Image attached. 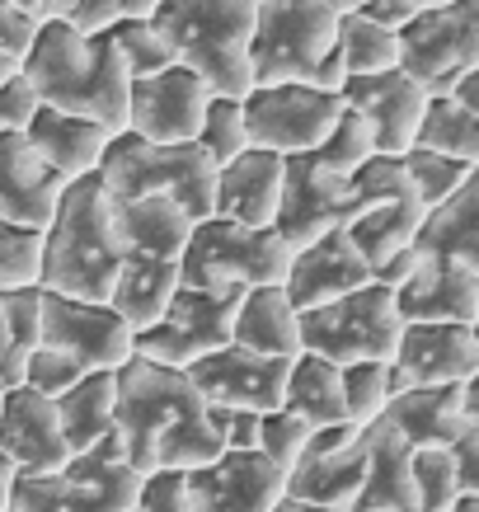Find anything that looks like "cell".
Masks as SVG:
<instances>
[{
  "label": "cell",
  "instance_id": "cell-1",
  "mask_svg": "<svg viewBox=\"0 0 479 512\" xmlns=\"http://www.w3.org/2000/svg\"><path fill=\"white\" fill-rule=\"evenodd\" d=\"M113 437L137 475L193 470L221 456L217 428L188 376L137 353L113 372Z\"/></svg>",
  "mask_w": 479,
  "mask_h": 512
},
{
  "label": "cell",
  "instance_id": "cell-2",
  "mask_svg": "<svg viewBox=\"0 0 479 512\" xmlns=\"http://www.w3.org/2000/svg\"><path fill=\"white\" fill-rule=\"evenodd\" d=\"M19 76L38 104L62 113H80L90 123L123 132L127 127V76L123 57L113 52L104 29L80 33L66 19H38L29 52L19 57Z\"/></svg>",
  "mask_w": 479,
  "mask_h": 512
},
{
  "label": "cell",
  "instance_id": "cell-3",
  "mask_svg": "<svg viewBox=\"0 0 479 512\" xmlns=\"http://www.w3.org/2000/svg\"><path fill=\"white\" fill-rule=\"evenodd\" d=\"M123 264V240L113 226V198L99 174L71 179L57 198V212L43 226V292L80 296V301H109V287Z\"/></svg>",
  "mask_w": 479,
  "mask_h": 512
},
{
  "label": "cell",
  "instance_id": "cell-4",
  "mask_svg": "<svg viewBox=\"0 0 479 512\" xmlns=\"http://www.w3.org/2000/svg\"><path fill=\"white\" fill-rule=\"evenodd\" d=\"M151 29L170 47L174 66H184L212 94L245 99L254 85L249 71V33L254 0H155Z\"/></svg>",
  "mask_w": 479,
  "mask_h": 512
},
{
  "label": "cell",
  "instance_id": "cell-5",
  "mask_svg": "<svg viewBox=\"0 0 479 512\" xmlns=\"http://www.w3.org/2000/svg\"><path fill=\"white\" fill-rule=\"evenodd\" d=\"M99 179L113 198H141V193H160V198L179 202L188 217L202 221L212 217V198H217V165L207 160L198 141H141L132 132H113L104 156H99Z\"/></svg>",
  "mask_w": 479,
  "mask_h": 512
},
{
  "label": "cell",
  "instance_id": "cell-6",
  "mask_svg": "<svg viewBox=\"0 0 479 512\" xmlns=\"http://www.w3.org/2000/svg\"><path fill=\"white\" fill-rule=\"evenodd\" d=\"M141 475L127 466L123 442L99 437L47 475H15L10 512H132Z\"/></svg>",
  "mask_w": 479,
  "mask_h": 512
},
{
  "label": "cell",
  "instance_id": "cell-7",
  "mask_svg": "<svg viewBox=\"0 0 479 512\" xmlns=\"http://www.w3.org/2000/svg\"><path fill=\"white\" fill-rule=\"evenodd\" d=\"M292 249L273 226H240L226 217H202L179 254V282L188 287H282Z\"/></svg>",
  "mask_w": 479,
  "mask_h": 512
},
{
  "label": "cell",
  "instance_id": "cell-8",
  "mask_svg": "<svg viewBox=\"0 0 479 512\" xmlns=\"http://www.w3.org/2000/svg\"><path fill=\"white\" fill-rule=\"evenodd\" d=\"M400 311H395V287L371 278L348 296H334L325 306L296 311V334L301 353H315L334 367L353 362H390L395 339H400Z\"/></svg>",
  "mask_w": 479,
  "mask_h": 512
},
{
  "label": "cell",
  "instance_id": "cell-9",
  "mask_svg": "<svg viewBox=\"0 0 479 512\" xmlns=\"http://www.w3.org/2000/svg\"><path fill=\"white\" fill-rule=\"evenodd\" d=\"M240 296H245V287H188V282H179L160 320L132 334V353L184 372L188 362L231 343Z\"/></svg>",
  "mask_w": 479,
  "mask_h": 512
},
{
  "label": "cell",
  "instance_id": "cell-10",
  "mask_svg": "<svg viewBox=\"0 0 479 512\" xmlns=\"http://www.w3.org/2000/svg\"><path fill=\"white\" fill-rule=\"evenodd\" d=\"M334 10L325 0H254L249 71L254 85L310 80L315 62L334 47Z\"/></svg>",
  "mask_w": 479,
  "mask_h": 512
},
{
  "label": "cell",
  "instance_id": "cell-11",
  "mask_svg": "<svg viewBox=\"0 0 479 512\" xmlns=\"http://www.w3.org/2000/svg\"><path fill=\"white\" fill-rule=\"evenodd\" d=\"M395 66L423 94H447L465 71L479 66V0L418 10L395 33Z\"/></svg>",
  "mask_w": 479,
  "mask_h": 512
},
{
  "label": "cell",
  "instance_id": "cell-12",
  "mask_svg": "<svg viewBox=\"0 0 479 512\" xmlns=\"http://www.w3.org/2000/svg\"><path fill=\"white\" fill-rule=\"evenodd\" d=\"M240 109H245L249 146L287 160L310 156L329 137L343 99L334 90H315L306 80H278V85H249Z\"/></svg>",
  "mask_w": 479,
  "mask_h": 512
},
{
  "label": "cell",
  "instance_id": "cell-13",
  "mask_svg": "<svg viewBox=\"0 0 479 512\" xmlns=\"http://www.w3.org/2000/svg\"><path fill=\"white\" fill-rule=\"evenodd\" d=\"M367 202V179L357 174H334L325 170L315 156H287L282 165V202L278 217H273V231L282 235L287 249L310 245L315 235L334 231V226H348V221L362 212Z\"/></svg>",
  "mask_w": 479,
  "mask_h": 512
},
{
  "label": "cell",
  "instance_id": "cell-14",
  "mask_svg": "<svg viewBox=\"0 0 479 512\" xmlns=\"http://www.w3.org/2000/svg\"><path fill=\"white\" fill-rule=\"evenodd\" d=\"M38 343L71 357L80 372H118L132 357V325L109 301H80L38 287Z\"/></svg>",
  "mask_w": 479,
  "mask_h": 512
},
{
  "label": "cell",
  "instance_id": "cell-15",
  "mask_svg": "<svg viewBox=\"0 0 479 512\" xmlns=\"http://www.w3.org/2000/svg\"><path fill=\"white\" fill-rule=\"evenodd\" d=\"M362 179H367V202H362V212L343 231L357 245V254L367 259V268L376 273L390 254L409 249L414 226L423 217V202H418L400 156H371L362 165Z\"/></svg>",
  "mask_w": 479,
  "mask_h": 512
},
{
  "label": "cell",
  "instance_id": "cell-16",
  "mask_svg": "<svg viewBox=\"0 0 479 512\" xmlns=\"http://www.w3.org/2000/svg\"><path fill=\"white\" fill-rule=\"evenodd\" d=\"M367 466V447H362V423H329V428H310L306 447L287 470V494L296 503H315V508H353L357 484Z\"/></svg>",
  "mask_w": 479,
  "mask_h": 512
},
{
  "label": "cell",
  "instance_id": "cell-17",
  "mask_svg": "<svg viewBox=\"0 0 479 512\" xmlns=\"http://www.w3.org/2000/svg\"><path fill=\"white\" fill-rule=\"evenodd\" d=\"M287 367H292L287 357H263L240 348V343H226L217 353L188 362L184 376L207 409H254V414H268V409H282Z\"/></svg>",
  "mask_w": 479,
  "mask_h": 512
},
{
  "label": "cell",
  "instance_id": "cell-18",
  "mask_svg": "<svg viewBox=\"0 0 479 512\" xmlns=\"http://www.w3.org/2000/svg\"><path fill=\"white\" fill-rule=\"evenodd\" d=\"M184 489L193 512H273L287 475L263 451H221L217 461L184 470Z\"/></svg>",
  "mask_w": 479,
  "mask_h": 512
},
{
  "label": "cell",
  "instance_id": "cell-19",
  "mask_svg": "<svg viewBox=\"0 0 479 512\" xmlns=\"http://www.w3.org/2000/svg\"><path fill=\"white\" fill-rule=\"evenodd\" d=\"M390 395L418 386H456L479 372L475 325H400L390 353Z\"/></svg>",
  "mask_w": 479,
  "mask_h": 512
},
{
  "label": "cell",
  "instance_id": "cell-20",
  "mask_svg": "<svg viewBox=\"0 0 479 512\" xmlns=\"http://www.w3.org/2000/svg\"><path fill=\"white\" fill-rule=\"evenodd\" d=\"M212 90L202 85L193 71L184 66H165L155 76H141L127 85V127L132 137L141 141H193L202 123V109H207Z\"/></svg>",
  "mask_w": 479,
  "mask_h": 512
},
{
  "label": "cell",
  "instance_id": "cell-21",
  "mask_svg": "<svg viewBox=\"0 0 479 512\" xmlns=\"http://www.w3.org/2000/svg\"><path fill=\"white\" fill-rule=\"evenodd\" d=\"M339 99L343 109H353L367 123L371 141H376V156H404L414 146L418 113L428 104V94L418 90L400 66L376 71V76H348L339 85Z\"/></svg>",
  "mask_w": 479,
  "mask_h": 512
},
{
  "label": "cell",
  "instance_id": "cell-22",
  "mask_svg": "<svg viewBox=\"0 0 479 512\" xmlns=\"http://www.w3.org/2000/svg\"><path fill=\"white\" fill-rule=\"evenodd\" d=\"M404 325H479V264L465 259H418L395 287Z\"/></svg>",
  "mask_w": 479,
  "mask_h": 512
},
{
  "label": "cell",
  "instance_id": "cell-23",
  "mask_svg": "<svg viewBox=\"0 0 479 512\" xmlns=\"http://www.w3.org/2000/svg\"><path fill=\"white\" fill-rule=\"evenodd\" d=\"M381 419L409 442V447H451L465 428L479 423V372L456 386H418L390 395Z\"/></svg>",
  "mask_w": 479,
  "mask_h": 512
},
{
  "label": "cell",
  "instance_id": "cell-24",
  "mask_svg": "<svg viewBox=\"0 0 479 512\" xmlns=\"http://www.w3.org/2000/svg\"><path fill=\"white\" fill-rule=\"evenodd\" d=\"M367 282H371L367 259L357 254L348 231L334 226V231L315 235L310 245L292 249V264H287V278H282V296L292 301V311H310V306H325V301L357 292Z\"/></svg>",
  "mask_w": 479,
  "mask_h": 512
},
{
  "label": "cell",
  "instance_id": "cell-25",
  "mask_svg": "<svg viewBox=\"0 0 479 512\" xmlns=\"http://www.w3.org/2000/svg\"><path fill=\"white\" fill-rule=\"evenodd\" d=\"M0 456L15 466V475H47L66 461L62 423L47 395L29 386H10L0 400Z\"/></svg>",
  "mask_w": 479,
  "mask_h": 512
},
{
  "label": "cell",
  "instance_id": "cell-26",
  "mask_svg": "<svg viewBox=\"0 0 479 512\" xmlns=\"http://www.w3.org/2000/svg\"><path fill=\"white\" fill-rule=\"evenodd\" d=\"M62 188L66 179L38 160L24 132H0V221L43 231L57 212Z\"/></svg>",
  "mask_w": 479,
  "mask_h": 512
},
{
  "label": "cell",
  "instance_id": "cell-27",
  "mask_svg": "<svg viewBox=\"0 0 479 512\" xmlns=\"http://www.w3.org/2000/svg\"><path fill=\"white\" fill-rule=\"evenodd\" d=\"M362 447H367V466H362V484L348 512H418L414 447L381 414L362 423Z\"/></svg>",
  "mask_w": 479,
  "mask_h": 512
},
{
  "label": "cell",
  "instance_id": "cell-28",
  "mask_svg": "<svg viewBox=\"0 0 479 512\" xmlns=\"http://www.w3.org/2000/svg\"><path fill=\"white\" fill-rule=\"evenodd\" d=\"M282 165L287 160L273 151L249 146L235 160L217 170V198H212V217L240 221V226H273L282 202Z\"/></svg>",
  "mask_w": 479,
  "mask_h": 512
},
{
  "label": "cell",
  "instance_id": "cell-29",
  "mask_svg": "<svg viewBox=\"0 0 479 512\" xmlns=\"http://www.w3.org/2000/svg\"><path fill=\"white\" fill-rule=\"evenodd\" d=\"M109 127L90 123V118H80V113H62V109H38L29 113V123H24V141H29L38 160H43L47 170H57L71 184V179H85V174L99 170V156H104V146H109Z\"/></svg>",
  "mask_w": 479,
  "mask_h": 512
},
{
  "label": "cell",
  "instance_id": "cell-30",
  "mask_svg": "<svg viewBox=\"0 0 479 512\" xmlns=\"http://www.w3.org/2000/svg\"><path fill=\"white\" fill-rule=\"evenodd\" d=\"M414 259H465L479 264V170L451 198L428 207L409 240Z\"/></svg>",
  "mask_w": 479,
  "mask_h": 512
},
{
  "label": "cell",
  "instance_id": "cell-31",
  "mask_svg": "<svg viewBox=\"0 0 479 512\" xmlns=\"http://www.w3.org/2000/svg\"><path fill=\"white\" fill-rule=\"evenodd\" d=\"M113 226L123 240V254L179 259L188 245V231H193V217L160 193H141V198H113Z\"/></svg>",
  "mask_w": 479,
  "mask_h": 512
},
{
  "label": "cell",
  "instance_id": "cell-32",
  "mask_svg": "<svg viewBox=\"0 0 479 512\" xmlns=\"http://www.w3.org/2000/svg\"><path fill=\"white\" fill-rule=\"evenodd\" d=\"M179 287V259H151V254H123L118 278L109 287V306L123 315L132 334L160 320Z\"/></svg>",
  "mask_w": 479,
  "mask_h": 512
},
{
  "label": "cell",
  "instance_id": "cell-33",
  "mask_svg": "<svg viewBox=\"0 0 479 512\" xmlns=\"http://www.w3.org/2000/svg\"><path fill=\"white\" fill-rule=\"evenodd\" d=\"M231 343L263 357H287L301 353V334H296V311L282 296V287H249L240 296V311L231 325Z\"/></svg>",
  "mask_w": 479,
  "mask_h": 512
},
{
  "label": "cell",
  "instance_id": "cell-34",
  "mask_svg": "<svg viewBox=\"0 0 479 512\" xmlns=\"http://www.w3.org/2000/svg\"><path fill=\"white\" fill-rule=\"evenodd\" d=\"M282 409H292L296 419L310 428H329V423H353L343 409V376L334 362L315 353H296L282 381Z\"/></svg>",
  "mask_w": 479,
  "mask_h": 512
},
{
  "label": "cell",
  "instance_id": "cell-35",
  "mask_svg": "<svg viewBox=\"0 0 479 512\" xmlns=\"http://www.w3.org/2000/svg\"><path fill=\"white\" fill-rule=\"evenodd\" d=\"M52 409L62 423L66 456L90 451L99 437L113 433V372H85L76 386L52 400Z\"/></svg>",
  "mask_w": 479,
  "mask_h": 512
},
{
  "label": "cell",
  "instance_id": "cell-36",
  "mask_svg": "<svg viewBox=\"0 0 479 512\" xmlns=\"http://www.w3.org/2000/svg\"><path fill=\"white\" fill-rule=\"evenodd\" d=\"M414 146L465 160V165H479V113L461 109L451 94H428V104H423L414 127Z\"/></svg>",
  "mask_w": 479,
  "mask_h": 512
},
{
  "label": "cell",
  "instance_id": "cell-37",
  "mask_svg": "<svg viewBox=\"0 0 479 512\" xmlns=\"http://www.w3.org/2000/svg\"><path fill=\"white\" fill-rule=\"evenodd\" d=\"M38 348V287L0 292V386L24 381V362Z\"/></svg>",
  "mask_w": 479,
  "mask_h": 512
},
{
  "label": "cell",
  "instance_id": "cell-38",
  "mask_svg": "<svg viewBox=\"0 0 479 512\" xmlns=\"http://www.w3.org/2000/svg\"><path fill=\"white\" fill-rule=\"evenodd\" d=\"M334 47L343 57V71L348 76H376V71H390L395 66V33L371 24L367 15H339L334 19Z\"/></svg>",
  "mask_w": 479,
  "mask_h": 512
},
{
  "label": "cell",
  "instance_id": "cell-39",
  "mask_svg": "<svg viewBox=\"0 0 479 512\" xmlns=\"http://www.w3.org/2000/svg\"><path fill=\"white\" fill-rule=\"evenodd\" d=\"M207 151L212 165H226L235 160L240 151H249V132H245V109L240 99H226V94H212L207 109H202V123H198V137H193Z\"/></svg>",
  "mask_w": 479,
  "mask_h": 512
},
{
  "label": "cell",
  "instance_id": "cell-40",
  "mask_svg": "<svg viewBox=\"0 0 479 512\" xmlns=\"http://www.w3.org/2000/svg\"><path fill=\"white\" fill-rule=\"evenodd\" d=\"M400 165H404V174H409V184H414L418 202H423V212H428V207H437L442 198H451V193H456V188H461L465 179L479 170V165L437 156V151H418V146H409V151H404Z\"/></svg>",
  "mask_w": 479,
  "mask_h": 512
},
{
  "label": "cell",
  "instance_id": "cell-41",
  "mask_svg": "<svg viewBox=\"0 0 479 512\" xmlns=\"http://www.w3.org/2000/svg\"><path fill=\"white\" fill-rule=\"evenodd\" d=\"M104 33L113 38V52L123 57V66H127V76L132 80L155 76V71L174 66L170 47L160 43V33L151 29V19H113Z\"/></svg>",
  "mask_w": 479,
  "mask_h": 512
},
{
  "label": "cell",
  "instance_id": "cell-42",
  "mask_svg": "<svg viewBox=\"0 0 479 512\" xmlns=\"http://www.w3.org/2000/svg\"><path fill=\"white\" fill-rule=\"evenodd\" d=\"M310 156L334 174H357L371 156H376V141H371L367 123H362L353 109H339V118H334V127H329V137L320 141Z\"/></svg>",
  "mask_w": 479,
  "mask_h": 512
},
{
  "label": "cell",
  "instance_id": "cell-43",
  "mask_svg": "<svg viewBox=\"0 0 479 512\" xmlns=\"http://www.w3.org/2000/svg\"><path fill=\"white\" fill-rule=\"evenodd\" d=\"M38 264H43V231L0 221V292L38 287Z\"/></svg>",
  "mask_w": 479,
  "mask_h": 512
},
{
  "label": "cell",
  "instance_id": "cell-44",
  "mask_svg": "<svg viewBox=\"0 0 479 512\" xmlns=\"http://www.w3.org/2000/svg\"><path fill=\"white\" fill-rule=\"evenodd\" d=\"M414 498L418 512H447L461 498V480L447 447H414Z\"/></svg>",
  "mask_w": 479,
  "mask_h": 512
},
{
  "label": "cell",
  "instance_id": "cell-45",
  "mask_svg": "<svg viewBox=\"0 0 479 512\" xmlns=\"http://www.w3.org/2000/svg\"><path fill=\"white\" fill-rule=\"evenodd\" d=\"M155 0H43V19H66L80 33L109 29L113 19H146Z\"/></svg>",
  "mask_w": 479,
  "mask_h": 512
},
{
  "label": "cell",
  "instance_id": "cell-46",
  "mask_svg": "<svg viewBox=\"0 0 479 512\" xmlns=\"http://www.w3.org/2000/svg\"><path fill=\"white\" fill-rule=\"evenodd\" d=\"M343 376V409L353 423H371L390 404V367L386 362H353L339 367Z\"/></svg>",
  "mask_w": 479,
  "mask_h": 512
},
{
  "label": "cell",
  "instance_id": "cell-47",
  "mask_svg": "<svg viewBox=\"0 0 479 512\" xmlns=\"http://www.w3.org/2000/svg\"><path fill=\"white\" fill-rule=\"evenodd\" d=\"M306 437H310V423L296 419L292 409H268V414H259V451L282 470V475L296 466Z\"/></svg>",
  "mask_w": 479,
  "mask_h": 512
},
{
  "label": "cell",
  "instance_id": "cell-48",
  "mask_svg": "<svg viewBox=\"0 0 479 512\" xmlns=\"http://www.w3.org/2000/svg\"><path fill=\"white\" fill-rule=\"evenodd\" d=\"M80 376L85 372H80L71 357H62L57 348H43V343H38L29 353V362H24V381H19V386H29V390H38V395H47V400H57L62 390L76 386Z\"/></svg>",
  "mask_w": 479,
  "mask_h": 512
},
{
  "label": "cell",
  "instance_id": "cell-49",
  "mask_svg": "<svg viewBox=\"0 0 479 512\" xmlns=\"http://www.w3.org/2000/svg\"><path fill=\"white\" fill-rule=\"evenodd\" d=\"M132 512H193L188 508L184 470H151V475H141Z\"/></svg>",
  "mask_w": 479,
  "mask_h": 512
},
{
  "label": "cell",
  "instance_id": "cell-50",
  "mask_svg": "<svg viewBox=\"0 0 479 512\" xmlns=\"http://www.w3.org/2000/svg\"><path fill=\"white\" fill-rule=\"evenodd\" d=\"M221 451H259V414L254 409H207Z\"/></svg>",
  "mask_w": 479,
  "mask_h": 512
},
{
  "label": "cell",
  "instance_id": "cell-51",
  "mask_svg": "<svg viewBox=\"0 0 479 512\" xmlns=\"http://www.w3.org/2000/svg\"><path fill=\"white\" fill-rule=\"evenodd\" d=\"M33 33H38V15L19 10L15 0H0V52H10L19 62V57L29 52Z\"/></svg>",
  "mask_w": 479,
  "mask_h": 512
},
{
  "label": "cell",
  "instance_id": "cell-52",
  "mask_svg": "<svg viewBox=\"0 0 479 512\" xmlns=\"http://www.w3.org/2000/svg\"><path fill=\"white\" fill-rule=\"evenodd\" d=\"M33 109H38V99H33V90L15 71V76L0 85V132H24V123H29Z\"/></svg>",
  "mask_w": 479,
  "mask_h": 512
},
{
  "label": "cell",
  "instance_id": "cell-53",
  "mask_svg": "<svg viewBox=\"0 0 479 512\" xmlns=\"http://www.w3.org/2000/svg\"><path fill=\"white\" fill-rule=\"evenodd\" d=\"M451 466H456V480H461V494H479V423L465 428L456 442L447 447Z\"/></svg>",
  "mask_w": 479,
  "mask_h": 512
},
{
  "label": "cell",
  "instance_id": "cell-54",
  "mask_svg": "<svg viewBox=\"0 0 479 512\" xmlns=\"http://www.w3.org/2000/svg\"><path fill=\"white\" fill-rule=\"evenodd\" d=\"M357 15H367L371 24H381V29H390V33H400L409 19H414V10L404 5V0H367Z\"/></svg>",
  "mask_w": 479,
  "mask_h": 512
},
{
  "label": "cell",
  "instance_id": "cell-55",
  "mask_svg": "<svg viewBox=\"0 0 479 512\" xmlns=\"http://www.w3.org/2000/svg\"><path fill=\"white\" fill-rule=\"evenodd\" d=\"M451 99H456V104H461V109H470V113H479V66L475 71H465L461 80H456V85H451Z\"/></svg>",
  "mask_w": 479,
  "mask_h": 512
},
{
  "label": "cell",
  "instance_id": "cell-56",
  "mask_svg": "<svg viewBox=\"0 0 479 512\" xmlns=\"http://www.w3.org/2000/svg\"><path fill=\"white\" fill-rule=\"evenodd\" d=\"M10 484H15V466L0 456V512H10Z\"/></svg>",
  "mask_w": 479,
  "mask_h": 512
},
{
  "label": "cell",
  "instance_id": "cell-57",
  "mask_svg": "<svg viewBox=\"0 0 479 512\" xmlns=\"http://www.w3.org/2000/svg\"><path fill=\"white\" fill-rule=\"evenodd\" d=\"M273 512H348V508H315V503H296V498H282Z\"/></svg>",
  "mask_w": 479,
  "mask_h": 512
},
{
  "label": "cell",
  "instance_id": "cell-58",
  "mask_svg": "<svg viewBox=\"0 0 479 512\" xmlns=\"http://www.w3.org/2000/svg\"><path fill=\"white\" fill-rule=\"evenodd\" d=\"M325 5L334 10V15H353V10H362L367 0H325Z\"/></svg>",
  "mask_w": 479,
  "mask_h": 512
},
{
  "label": "cell",
  "instance_id": "cell-59",
  "mask_svg": "<svg viewBox=\"0 0 479 512\" xmlns=\"http://www.w3.org/2000/svg\"><path fill=\"white\" fill-rule=\"evenodd\" d=\"M447 512H479V494H461L456 503H451Z\"/></svg>",
  "mask_w": 479,
  "mask_h": 512
},
{
  "label": "cell",
  "instance_id": "cell-60",
  "mask_svg": "<svg viewBox=\"0 0 479 512\" xmlns=\"http://www.w3.org/2000/svg\"><path fill=\"white\" fill-rule=\"evenodd\" d=\"M15 71H19V62L10 57V52H0V85H5L10 76H15Z\"/></svg>",
  "mask_w": 479,
  "mask_h": 512
},
{
  "label": "cell",
  "instance_id": "cell-61",
  "mask_svg": "<svg viewBox=\"0 0 479 512\" xmlns=\"http://www.w3.org/2000/svg\"><path fill=\"white\" fill-rule=\"evenodd\" d=\"M404 5H409V10L418 15V10H437V5H451V0H404Z\"/></svg>",
  "mask_w": 479,
  "mask_h": 512
},
{
  "label": "cell",
  "instance_id": "cell-62",
  "mask_svg": "<svg viewBox=\"0 0 479 512\" xmlns=\"http://www.w3.org/2000/svg\"><path fill=\"white\" fill-rule=\"evenodd\" d=\"M15 5H19V10H29V15L43 19V0H15Z\"/></svg>",
  "mask_w": 479,
  "mask_h": 512
},
{
  "label": "cell",
  "instance_id": "cell-63",
  "mask_svg": "<svg viewBox=\"0 0 479 512\" xmlns=\"http://www.w3.org/2000/svg\"><path fill=\"white\" fill-rule=\"evenodd\" d=\"M0 400H5V386H0Z\"/></svg>",
  "mask_w": 479,
  "mask_h": 512
}]
</instances>
